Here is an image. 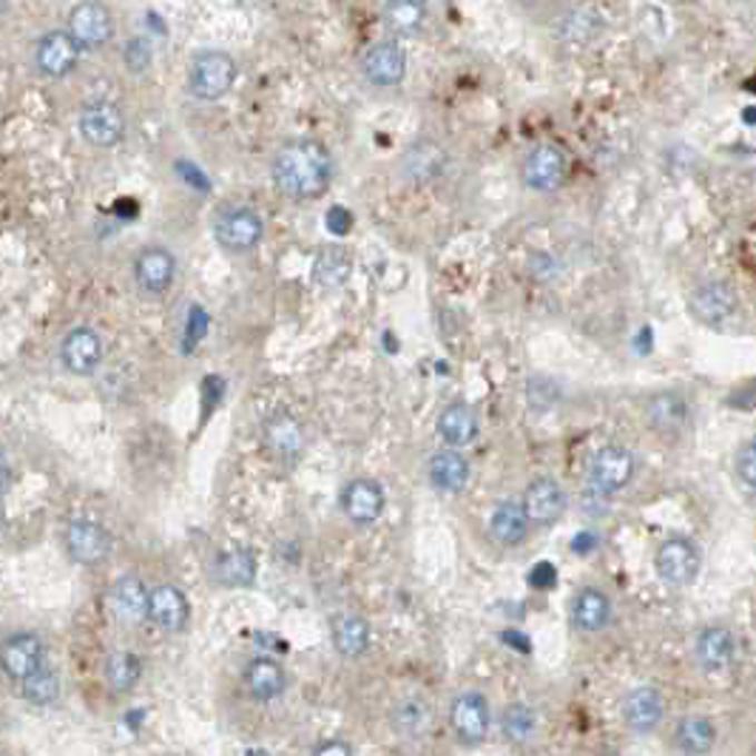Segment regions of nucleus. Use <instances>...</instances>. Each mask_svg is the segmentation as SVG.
Instances as JSON below:
<instances>
[{"label":"nucleus","mask_w":756,"mask_h":756,"mask_svg":"<svg viewBox=\"0 0 756 756\" xmlns=\"http://www.w3.org/2000/svg\"><path fill=\"white\" fill-rule=\"evenodd\" d=\"M46 648L43 640L35 635H14L0 646V668L12 677V680H29L32 674L43 668Z\"/></svg>","instance_id":"obj_18"},{"label":"nucleus","mask_w":756,"mask_h":756,"mask_svg":"<svg viewBox=\"0 0 756 756\" xmlns=\"http://www.w3.org/2000/svg\"><path fill=\"white\" fill-rule=\"evenodd\" d=\"M699 566H703V554L688 538H668L655 554L657 575L668 586H691L699 575Z\"/></svg>","instance_id":"obj_8"},{"label":"nucleus","mask_w":756,"mask_h":756,"mask_svg":"<svg viewBox=\"0 0 756 756\" xmlns=\"http://www.w3.org/2000/svg\"><path fill=\"white\" fill-rule=\"evenodd\" d=\"M245 688L251 691V697L259 699V703H271V699L282 697L287 688V674L274 657H254V660L245 666Z\"/></svg>","instance_id":"obj_24"},{"label":"nucleus","mask_w":756,"mask_h":756,"mask_svg":"<svg viewBox=\"0 0 756 756\" xmlns=\"http://www.w3.org/2000/svg\"><path fill=\"white\" fill-rule=\"evenodd\" d=\"M333 646L342 657H362L370 646V626L359 615H342L333 620Z\"/></svg>","instance_id":"obj_32"},{"label":"nucleus","mask_w":756,"mask_h":756,"mask_svg":"<svg viewBox=\"0 0 756 756\" xmlns=\"http://www.w3.org/2000/svg\"><path fill=\"white\" fill-rule=\"evenodd\" d=\"M102 677H106L111 691L117 694L131 691L143 677L140 657L131 655V651H115V655H108L106 666H102Z\"/></svg>","instance_id":"obj_36"},{"label":"nucleus","mask_w":756,"mask_h":756,"mask_svg":"<svg viewBox=\"0 0 756 756\" xmlns=\"http://www.w3.org/2000/svg\"><path fill=\"white\" fill-rule=\"evenodd\" d=\"M274 185L291 199H316L333 183V154L313 137L287 140L274 157Z\"/></svg>","instance_id":"obj_1"},{"label":"nucleus","mask_w":756,"mask_h":756,"mask_svg":"<svg viewBox=\"0 0 756 756\" xmlns=\"http://www.w3.org/2000/svg\"><path fill=\"white\" fill-rule=\"evenodd\" d=\"M214 575L225 586H248L256 575V560L248 549H234L216 558Z\"/></svg>","instance_id":"obj_37"},{"label":"nucleus","mask_w":756,"mask_h":756,"mask_svg":"<svg viewBox=\"0 0 756 756\" xmlns=\"http://www.w3.org/2000/svg\"><path fill=\"white\" fill-rule=\"evenodd\" d=\"M734 470H737L739 483L745 490H754L756 487V444L754 441H745L737 450V461H734Z\"/></svg>","instance_id":"obj_41"},{"label":"nucleus","mask_w":756,"mask_h":756,"mask_svg":"<svg viewBox=\"0 0 756 756\" xmlns=\"http://www.w3.org/2000/svg\"><path fill=\"white\" fill-rule=\"evenodd\" d=\"M384 507H387V495H384L379 481L359 478V481H350L342 490L344 516L353 523H359V527H370V523L379 521Z\"/></svg>","instance_id":"obj_17"},{"label":"nucleus","mask_w":756,"mask_h":756,"mask_svg":"<svg viewBox=\"0 0 756 756\" xmlns=\"http://www.w3.org/2000/svg\"><path fill=\"white\" fill-rule=\"evenodd\" d=\"M265 236V223L248 205H228L214 216V239L228 254H248Z\"/></svg>","instance_id":"obj_4"},{"label":"nucleus","mask_w":756,"mask_h":756,"mask_svg":"<svg viewBox=\"0 0 756 756\" xmlns=\"http://www.w3.org/2000/svg\"><path fill=\"white\" fill-rule=\"evenodd\" d=\"M501 728L509 743H527V739H532L534 728H538V714L527 703H512L503 711Z\"/></svg>","instance_id":"obj_38"},{"label":"nucleus","mask_w":756,"mask_h":756,"mask_svg":"<svg viewBox=\"0 0 756 756\" xmlns=\"http://www.w3.org/2000/svg\"><path fill=\"white\" fill-rule=\"evenodd\" d=\"M470 461L458 450H441L430 458L426 478L439 492H461L470 483Z\"/></svg>","instance_id":"obj_25"},{"label":"nucleus","mask_w":756,"mask_h":756,"mask_svg":"<svg viewBox=\"0 0 756 756\" xmlns=\"http://www.w3.org/2000/svg\"><path fill=\"white\" fill-rule=\"evenodd\" d=\"M111 534L95 521H71L66 527V549L84 566H97L111 554Z\"/></svg>","instance_id":"obj_19"},{"label":"nucleus","mask_w":756,"mask_h":756,"mask_svg":"<svg viewBox=\"0 0 756 756\" xmlns=\"http://www.w3.org/2000/svg\"><path fill=\"white\" fill-rule=\"evenodd\" d=\"M7 7H9V0H0V12H7Z\"/></svg>","instance_id":"obj_46"},{"label":"nucleus","mask_w":756,"mask_h":756,"mask_svg":"<svg viewBox=\"0 0 756 756\" xmlns=\"http://www.w3.org/2000/svg\"><path fill=\"white\" fill-rule=\"evenodd\" d=\"M265 444L279 461H296L305 450V430L293 415L276 413L265 421Z\"/></svg>","instance_id":"obj_23"},{"label":"nucleus","mask_w":756,"mask_h":756,"mask_svg":"<svg viewBox=\"0 0 756 756\" xmlns=\"http://www.w3.org/2000/svg\"><path fill=\"white\" fill-rule=\"evenodd\" d=\"M3 527H7V509L0 507V529H3Z\"/></svg>","instance_id":"obj_45"},{"label":"nucleus","mask_w":756,"mask_h":756,"mask_svg":"<svg viewBox=\"0 0 756 756\" xmlns=\"http://www.w3.org/2000/svg\"><path fill=\"white\" fill-rule=\"evenodd\" d=\"M313 756H353V748L344 739H327L313 750Z\"/></svg>","instance_id":"obj_42"},{"label":"nucleus","mask_w":756,"mask_h":756,"mask_svg":"<svg viewBox=\"0 0 756 756\" xmlns=\"http://www.w3.org/2000/svg\"><path fill=\"white\" fill-rule=\"evenodd\" d=\"M646 415L655 430L677 432L688 421V404L680 393H660L648 401Z\"/></svg>","instance_id":"obj_35"},{"label":"nucleus","mask_w":756,"mask_h":756,"mask_svg":"<svg viewBox=\"0 0 756 756\" xmlns=\"http://www.w3.org/2000/svg\"><path fill=\"white\" fill-rule=\"evenodd\" d=\"M362 75L370 86L393 89L408 75V51L401 43H393V40L373 43L362 55Z\"/></svg>","instance_id":"obj_14"},{"label":"nucleus","mask_w":756,"mask_h":756,"mask_svg":"<svg viewBox=\"0 0 756 756\" xmlns=\"http://www.w3.org/2000/svg\"><path fill=\"white\" fill-rule=\"evenodd\" d=\"M108 606H111V615L126 626H137L146 620L148 611V589L140 578L134 575H122L115 586H111V595H108Z\"/></svg>","instance_id":"obj_22"},{"label":"nucleus","mask_w":756,"mask_h":756,"mask_svg":"<svg viewBox=\"0 0 756 756\" xmlns=\"http://www.w3.org/2000/svg\"><path fill=\"white\" fill-rule=\"evenodd\" d=\"M151 43H148L146 38H131L126 43V49H122V60H126L128 71H134V75H143V71L151 66Z\"/></svg>","instance_id":"obj_40"},{"label":"nucleus","mask_w":756,"mask_h":756,"mask_svg":"<svg viewBox=\"0 0 756 756\" xmlns=\"http://www.w3.org/2000/svg\"><path fill=\"white\" fill-rule=\"evenodd\" d=\"M426 20V0H387L384 3V26L399 38L419 35Z\"/></svg>","instance_id":"obj_33"},{"label":"nucleus","mask_w":756,"mask_h":756,"mask_svg":"<svg viewBox=\"0 0 756 756\" xmlns=\"http://www.w3.org/2000/svg\"><path fill=\"white\" fill-rule=\"evenodd\" d=\"M80 55L84 51H80V46L71 40L66 29H51V32L40 35L35 40L32 60L40 77H46V80H66L80 66Z\"/></svg>","instance_id":"obj_6"},{"label":"nucleus","mask_w":756,"mask_h":756,"mask_svg":"<svg viewBox=\"0 0 756 756\" xmlns=\"http://www.w3.org/2000/svg\"><path fill=\"white\" fill-rule=\"evenodd\" d=\"M102 359H106V344H102L100 333L89 324L71 327L60 342V364L71 375H95Z\"/></svg>","instance_id":"obj_10"},{"label":"nucleus","mask_w":756,"mask_h":756,"mask_svg":"<svg viewBox=\"0 0 756 756\" xmlns=\"http://www.w3.org/2000/svg\"><path fill=\"white\" fill-rule=\"evenodd\" d=\"M569 617L580 631H600L609 626L611 620V600L603 589L586 586L572 598L569 606Z\"/></svg>","instance_id":"obj_26"},{"label":"nucleus","mask_w":756,"mask_h":756,"mask_svg":"<svg viewBox=\"0 0 756 756\" xmlns=\"http://www.w3.org/2000/svg\"><path fill=\"white\" fill-rule=\"evenodd\" d=\"M60 694V680L55 671H46L40 668L38 674H32L29 680H23V697L32 703V706H51Z\"/></svg>","instance_id":"obj_39"},{"label":"nucleus","mask_w":756,"mask_h":756,"mask_svg":"<svg viewBox=\"0 0 756 756\" xmlns=\"http://www.w3.org/2000/svg\"><path fill=\"white\" fill-rule=\"evenodd\" d=\"M350 223H353V219H350V214L344 208H331V210H327V228H333V230H336V234H344Z\"/></svg>","instance_id":"obj_43"},{"label":"nucleus","mask_w":756,"mask_h":756,"mask_svg":"<svg viewBox=\"0 0 756 756\" xmlns=\"http://www.w3.org/2000/svg\"><path fill=\"white\" fill-rule=\"evenodd\" d=\"M450 723L452 732L458 734V739L464 745H478L487 739L490 734V699L483 697L481 691H464L452 699L450 708Z\"/></svg>","instance_id":"obj_13"},{"label":"nucleus","mask_w":756,"mask_h":756,"mask_svg":"<svg viewBox=\"0 0 756 756\" xmlns=\"http://www.w3.org/2000/svg\"><path fill=\"white\" fill-rule=\"evenodd\" d=\"M77 131L89 146L117 148L128 134L126 111L111 100H91L77 111Z\"/></svg>","instance_id":"obj_5"},{"label":"nucleus","mask_w":756,"mask_h":756,"mask_svg":"<svg viewBox=\"0 0 756 756\" xmlns=\"http://www.w3.org/2000/svg\"><path fill=\"white\" fill-rule=\"evenodd\" d=\"M432 725V706L424 697H404L393 708V728L404 739H421Z\"/></svg>","instance_id":"obj_30"},{"label":"nucleus","mask_w":756,"mask_h":756,"mask_svg":"<svg viewBox=\"0 0 756 756\" xmlns=\"http://www.w3.org/2000/svg\"><path fill=\"white\" fill-rule=\"evenodd\" d=\"M490 534L498 547H503V549L521 547L529 534V521H527V512H523L521 503L518 501L498 503L495 512H492V518H490Z\"/></svg>","instance_id":"obj_28"},{"label":"nucleus","mask_w":756,"mask_h":756,"mask_svg":"<svg viewBox=\"0 0 756 756\" xmlns=\"http://www.w3.org/2000/svg\"><path fill=\"white\" fill-rule=\"evenodd\" d=\"M239 75V66L228 51L205 49L197 51L188 66V91L203 102H216L230 95Z\"/></svg>","instance_id":"obj_2"},{"label":"nucleus","mask_w":756,"mask_h":756,"mask_svg":"<svg viewBox=\"0 0 756 756\" xmlns=\"http://www.w3.org/2000/svg\"><path fill=\"white\" fill-rule=\"evenodd\" d=\"M631 478H635V455L626 446H603L591 458L589 483L591 490L600 492V495L609 498L624 492L631 483Z\"/></svg>","instance_id":"obj_7"},{"label":"nucleus","mask_w":756,"mask_h":756,"mask_svg":"<svg viewBox=\"0 0 756 756\" xmlns=\"http://www.w3.org/2000/svg\"><path fill=\"white\" fill-rule=\"evenodd\" d=\"M739 307V300L737 293H734V287L728 285V282H703V285H697L691 291V296H688V311H691V316L697 318V322L708 324V327H719V324H725L728 318H734V313H737Z\"/></svg>","instance_id":"obj_12"},{"label":"nucleus","mask_w":756,"mask_h":756,"mask_svg":"<svg viewBox=\"0 0 756 756\" xmlns=\"http://www.w3.org/2000/svg\"><path fill=\"white\" fill-rule=\"evenodd\" d=\"M569 174V157L554 143H540L527 154L521 166V179L532 192H554Z\"/></svg>","instance_id":"obj_9"},{"label":"nucleus","mask_w":756,"mask_h":756,"mask_svg":"<svg viewBox=\"0 0 756 756\" xmlns=\"http://www.w3.org/2000/svg\"><path fill=\"white\" fill-rule=\"evenodd\" d=\"M662 697L657 688L637 686L624 699V723L635 734H651L662 723Z\"/></svg>","instance_id":"obj_21"},{"label":"nucleus","mask_w":756,"mask_h":756,"mask_svg":"<svg viewBox=\"0 0 756 756\" xmlns=\"http://www.w3.org/2000/svg\"><path fill=\"white\" fill-rule=\"evenodd\" d=\"M446 166V151L441 146H435L432 140L415 143L413 148L404 157V168H408L410 177L415 183H426V179H435Z\"/></svg>","instance_id":"obj_34"},{"label":"nucleus","mask_w":756,"mask_h":756,"mask_svg":"<svg viewBox=\"0 0 756 756\" xmlns=\"http://www.w3.org/2000/svg\"><path fill=\"white\" fill-rule=\"evenodd\" d=\"M66 32L80 51H102L117 35L115 12L102 0H77L66 14Z\"/></svg>","instance_id":"obj_3"},{"label":"nucleus","mask_w":756,"mask_h":756,"mask_svg":"<svg viewBox=\"0 0 756 756\" xmlns=\"http://www.w3.org/2000/svg\"><path fill=\"white\" fill-rule=\"evenodd\" d=\"M146 617L157 626L159 631H168V635H177L188 626V617H192V606L185 591L177 586L166 583L157 586V589L148 591V611Z\"/></svg>","instance_id":"obj_16"},{"label":"nucleus","mask_w":756,"mask_h":756,"mask_svg":"<svg viewBox=\"0 0 756 756\" xmlns=\"http://www.w3.org/2000/svg\"><path fill=\"white\" fill-rule=\"evenodd\" d=\"M694 655L703 671H723L734 662L737 655V637L728 626H706L694 642Z\"/></svg>","instance_id":"obj_20"},{"label":"nucleus","mask_w":756,"mask_h":756,"mask_svg":"<svg viewBox=\"0 0 756 756\" xmlns=\"http://www.w3.org/2000/svg\"><path fill=\"white\" fill-rule=\"evenodd\" d=\"M9 487H12V467H9L7 458L0 455V498L7 495Z\"/></svg>","instance_id":"obj_44"},{"label":"nucleus","mask_w":756,"mask_h":756,"mask_svg":"<svg viewBox=\"0 0 756 756\" xmlns=\"http://www.w3.org/2000/svg\"><path fill=\"white\" fill-rule=\"evenodd\" d=\"M566 490L560 487L554 478H534L532 483L523 492V512H527L529 527L547 529L552 523H558L566 512Z\"/></svg>","instance_id":"obj_15"},{"label":"nucleus","mask_w":756,"mask_h":756,"mask_svg":"<svg viewBox=\"0 0 756 756\" xmlns=\"http://www.w3.org/2000/svg\"><path fill=\"white\" fill-rule=\"evenodd\" d=\"M353 276V254L344 245H327L318 251L316 262H313V279L324 287V291H336V287L347 285Z\"/></svg>","instance_id":"obj_29"},{"label":"nucleus","mask_w":756,"mask_h":756,"mask_svg":"<svg viewBox=\"0 0 756 756\" xmlns=\"http://www.w3.org/2000/svg\"><path fill=\"white\" fill-rule=\"evenodd\" d=\"M674 743H677V748H680L686 756L708 754V750L717 745V725H714L708 717L694 714V717L680 719L677 734H674Z\"/></svg>","instance_id":"obj_31"},{"label":"nucleus","mask_w":756,"mask_h":756,"mask_svg":"<svg viewBox=\"0 0 756 756\" xmlns=\"http://www.w3.org/2000/svg\"><path fill=\"white\" fill-rule=\"evenodd\" d=\"M131 274L137 287L148 296H163L171 291L174 279H177V256L163 245H148L140 254L134 256Z\"/></svg>","instance_id":"obj_11"},{"label":"nucleus","mask_w":756,"mask_h":756,"mask_svg":"<svg viewBox=\"0 0 756 756\" xmlns=\"http://www.w3.org/2000/svg\"><path fill=\"white\" fill-rule=\"evenodd\" d=\"M439 435L450 450H458V446H467L475 441L478 435V415L470 404L464 401H455L450 408L441 410L439 415Z\"/></svg>","instance_id":"obj_27"}]
</instances>
